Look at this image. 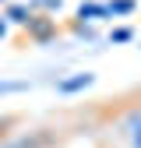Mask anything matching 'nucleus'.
<instances>
[{"label":"nucleus","instance_id":"nucleus-1","mask_svg":"<svg viewBox=\"0 0 141 148\" xmlns=\"http://www.w3.org/2000/svg\"><path fill=\"white\" fill-rule=\"evenodd\" d=\"M53 145L57 141H53V134H46V131H25L18 138L0 141V148H53Z\"/></svg>","mask_w":141,"mask_h":148},{"label":"nucleus","instance_id":"nucleus-2","mask_svg":"<svg viewBox=\"0 0 141 148\" xmlns=\"http://www.w3.org/2000/svg\"><path fill=\"white\" fill-rule=\"evenodd\" d=\"M120 131H123V138H127V145H131V148H141V106H138V109H131V113L123 116Z\"/></svg>","mask_w":141,"mask_h":148},{"label":"nucleus","instance_id":"nucleus-3","mask_svg":"<svg viewBox=\"0 0 141 148\" xmlns=\"http://www.w3.org/2000/svg\"><path fill=\"white\" fill-rule=\"evenodd\" d=\"M92 85H95V74L92 71H81V74H74V78H60L57 92H60V95H70V92H81V88H92Z\"/></svg>","mask_w":141,"mask_h":148},{"label":"nucleus","instance_id":"nucleus-4","mask_svg":"<svg viewBox=\"0 0 141 148\" xmlns=\"http://www.w3.org/2000/svg\"><path fill=\"white\" fill-rule=\"evenodd\" d=\"M4 18H7L11 25H28V21H32V11H28L25 4H7Z\"/></svg>","mask_w":141,"mask_h":148},{"label":"nucleus","instance_id":"nucleus-5","mask_svg":"<svg viewBox=\"0 0 141 148\" xmlns=\"http://www.w3.org/2000/svg\"><path fill=\"white\" fill-rule=\"evenodd\" d=\"M78 18H88V21H95V18H110V7H106V4H81V7H78Z\"/></svg>","mask_w":141,"mask_h":148},{"label":"nucleus","instance_id":"nucleus-6","mask_svg":"<svg viewBox=\"0 0 141 148\" xmlns=\"http://www.w3.org/2000/svg\"><path fill=\"white\" fill-rule=\"evenodd\" d=\"M106 7H110V18H116V14H131L138 4H134V0H110Z\"/></svg>","mask_w":141,"mask_h":148},{"label":"nucleus","instance_id":"nucleus-7","mask_svg":"<svg viewBox=\"0 0 141 148\" xmlns=\"http://www.w3.org/2000/svg\"><path fill=\"white\" fill-rule=\"evenodd\" d=\"M18 92H28V81H0V99L4 95H18Z\"/></svg>","mask_w":141,"mask_h":148},{"label":"nucleus","instance_id":"nucleus-8","mask_svg":"<svg viewBox=\"0 0 141 148\" xmlns=\"http://www.w3.org/2000/svg\"><path fill=\"white\" fill-rule=\"evenodd\" d=\"M14 123H18V116H0V141H7V134H11Z\"/></svg>","mask_w":141,"mask_h":148},{"label":"nucleus","instance_id":"nucleus-9","mask_svg":"<svg viewBox=\"0 0 141 148\" xmlns=\"http://www.w3.org/2000/svg\"><path fill=\"white\" fill-rule=\"evenodd\" d=\"M131 35H134L131 28H116V32L110 35V39H113V42H127V39H131Z\"/></svg>","mask_w":141,"mask_h":148},{"label":"nucleus","instance_id":"nucleus-10","mask_svg":"<svg viewBox=\"0 0 141 148\" xmlns=\"http://www.w3.org/2000/svg\"><path fill=\"white\" fill-rule=\"evenodd\" d=\"M4 35H7V18L0 14V39H4Z\"/></svg>","mask_w":141,"mask_h":148}]
</instances>
